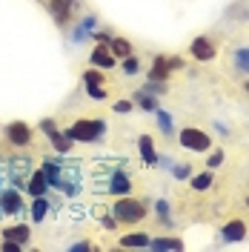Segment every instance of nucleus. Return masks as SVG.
Here are the masks:
<instances>
[{
    "label": "nucleus",
    "mask_w": 249,
    "mask_h": 252,
    "mask_svg": "<svg viewBox=\"0 0 249 252\" xmlns=\"http://www.w3.org/2000/svg\"><path fill=\"white\" fill-rule=\"evenodd\" d=\"M40 129H43V132H49V135H52V132H55V124H52V121H43V124H40Z\"/></svg>",
    "instance_id": "7c9ffc66"
},
{
    "label": "nucleus",
    "mask_w": 249,
    "mask_h": 252,
    "mask_svg": "<svg viewBox=\"0 0 249 252\" xmlns=\"http://www.w3.org/2000/svg\"><path fill=\"white\" fill-rule=\"evenodd\" d=\"M97 135H103V124L100 121H75L66 129V138L78 143H92L97 141Z\"/></svg>",
    "instance_id": "f257e3e1"
},
{
    "label": "nucleus",
    "mask_w": 249,
    "mask_h": 252,
    "mask_svg": "<svg viewBox=\"0 0 249 252\" xmlns=\"http://www.w3.org/2000/svg\"><path fill=\"white\" fill-rule=\"evenodd\" d=\"M83 83H86V86H89V83H103V75H100V72H92V69H89V72L83 75Z\"/></svg>",
    "instance_id": "bb28decb"
},
{
    "label": "nucleus",
    "mask_w": 249,
    "mask_h": 252,
    "mask_svg": "<svg viewBox=\"0 0 249 252\" xmlns=\"http://www.w3.org/2000/svg\"><path fill=\"white\" fill-rule=\"evenodd\" d=\"M129 189H132V184H129V178H126L124 172H115L109 178V192L112 195H126Z\"/></svg>",
    "instance_id": "9d476101"
},
{
    "label": "nucleus",
    "mask_w": 249,
    "mask_h": 252,
    "mask_svg": "<svg viewBox=\"0 0 249 252\" xmlns=\"http://www.w3.org/2000/svg\"><path fill=\"white\" fill-rule=\"evenodd\" d=\"M152 247L155 250H181L184 241H178V238H157V241H152Z\"/></svg>",
    "instance_id": "6ab92c4d"
},
{
    "label": "nucleus",
    "mask_w": 249,
    "mask_h": 252,
    "mask_svg": "<svg viewBox=\"0 0 249 252\" xmlns=\"http://www.w3.org/2000/svg\"><path fill=\"white\" fill-rule=\"evenodd\" d=\"M92 66H100V69H112L115 66V55L109 52V46L92 49Z\"/></svg>",
    "instance_id": "6e6552de"
},
{
    "label": "nucleus",
    "mask_w": 249,
    "mask_h": 252,
    "mask_svg": "<svg viewBox=\"0 0 249 252\" xmlns=\"http://www.w3.org/2000/svg\"><path fill=\"white\" fill-rule=\"evenodd\" d=\"M72 250H75V252H83V250H92V244H75V247H72Z\"/></svg>",
    "instance_id": "2f4dec72"
},
{
    "label": "nucleus",
    "mask_w": 249,
    "mask_h": 252,
    "mask_svg": "<svg viewBox=\"0 0 249 252\" xmlns=\"http://www.w3.org/2000/svg\"><path fill=\"white\" fill-rule=\"evenodd\" d=\"M23 209V198H20V192L17 189H3L0 192V212H6V215H15Z\"/></svg>",
    "instance_id": "39448f33"
},
{
    "label": "nucleus",
    "mask_w": 249,
    "mask_h": 252,
    "mask_svg": "<svg viewBox=\"0 0 249 252\" xmlns=\"http://www.w3.org/2000/svg\"><path fill=\"white\" fill-rule=\"evenodd\" d=\"M192 55H195L198 61H212V58H215V46H212V40H206V37H195V40H192Z\"/></svg>",
    "instance_id": "0eeeda50"
},
{
    "label": "nucleus",
    "mask_w": 249,
    "mask_h": 252,
    "mask_svg": "<svg viewBox=\"0 0 249 252\" xmlns=\"http://www.w3.org/2000/svg\"><path fill=\"white\" fill-rule=\"evenodd\" d=\"M235 63H238L241 72L249 75V49H238V52H235Z\"/></svg>",
    "instance_id": "4be33fe9"
},
{
    "label": "nucleus",
    "mask_w": 249,
    "mask_h": 252,
    "mask_svg": "<svg viewBox=\"0 0 249 252\" xmlns=\"http://www.w3.org/2000/svg\"><path fill=\"white\" fill-rule=\"evenodd\" d=\"M46 209H49V201L40 195V198L31 204V218H34V220H43V218H46Z\"/></svg>",
    "instance_id": "a211bd4d"
},
{
    "label": "nucleus",
    "mask_w": 249,
    "mask_h": 252,
    "mask_svg": "<svg viewBox=\"0 0 249 252\" xmlns=\"http://www.w3.org/2000/svg\"><path fill=\"white\" fill-rule=\"evenodd\" d=\"M72 9H75V3H72V0H52V3H49V12H52V17H55L61 26H66V23H69Z\"/></svg>",
    "instance_id": "423d86ee"
},
{
    "label": "nucleus",
    "mask_w": 249,
    "mask_h": 252,
    "mask_svg": "<svg viewBox=\"0 0 249 252\" xmlns=\"http://www.w3.org/2000/svg\"><path fill=\"white\" fill-rule=\"evenodd\" d=\"M209 187H212V175H209V172L195 175V178H192V189H198V192H206Z\"/></svg>",
    "instance_id": "412c9836"
},
{
    "label": "nucleus",
    "mask_w": 249,
    "mask_h": 252,
    "mask_svg": "<svg viewBox=\"0 0 249 252\" xmlns=\"http://www.w3.org/2000/svg\"><path fill=\"white\" fill-rule=\"evenodd\" d=\"M138 100H140V106H143V109H157V100L152 97V94L140 92V94H138Z\"/></svg>",
    "instance_id": "a878e982"
},
{
    "label": "nucleus",
    "mask_w": 249,
    "mask_h": 252,
    "mask_svg": "<svg viewBox=\"0 0 249 252\" xmlns=\"http://www.w3.org/2000/svg\"><path fill=\"white\" fill-rule=\"evenodd\" d=\"M6 138H9V143H15V146H26V143H31V129L26 124L15 121V124L6 126Z\"/></svg>",
    "instance_id": "20e7f679"
},
{
    "label": "nucleus",
    "mask_w": 249,
    "mask_h": 252,
    "mask_svg": "<svg viewBox=\"0 0 249 252\" xmlns=\"http://www.w3.org/2000/svg\"><path fill=\"white\" fill-rule=\"evenodd\" d=\"M169 61L166 58H155V63H152V80H166L169 78Z\"/></svg>",
    "instance_id": "2eb2a0df"
},
{
    "label": "nucleus",
    "mask_w": 249,
    "mask_h": 252,
    "mask_svg": "<svg viewBox=\"0 0 249 252\" xmlns=\"http://www.w3.org/2000/svg\"><path fill=\"white\" fill-rule=\"evenodd\" d=\"M220 232H223V241H241V238L247 235V223L244 220H229Z\"/></svg>",
    "instance_id": "1a4fd4ad"
},
{
    "label": "nucleus",
    "mask_w": 249,
    "mask_h": 252,
    "mask_svg": "<svg viewBox=\"0 0 249 252\" xmlns=\"http://www.w3.org/2000/svg\"><path fill=\"white\" fill-rule=\"evenodd\" d=\"M29 172H31V166H29L26 158H23V160H20V158L12 160V181H15V184H20L23 178H29Z\"/></svg>",
    "instance_id": "ddd939ff"
},
{
    "label": "nucleus",
    "mask_w": 249,
    "mask_h": 252,
    "mask_svg": "<svg viewBox=\"0 0 249 252\" xmlns=\"http://www.w3.org/2000/svg\"><path fill=\"white\" fill-rule=\"evenodd\" d=\"M115 109H118V112H129V109H132V103H129V100H118V103H115Z\"/></svg>",
    "instance_id": "c756f323"
},
{
    "label": "nucleus",
    "mask_w": 249,
    "mask_h": 252,
    "mask_svg": "<svg viewBox=\"0 0 249 252\" xmlns=\"http://www.w3.org/2000/svg\"><path fill=\"white\" fill-rule=\"evenodd\" d=\"M121 247H149V238L143 235V232H138V235H126V238H121Z\"/></svg>",
    "instance_id": "aec40b11"
},
{
    "label": "nucleus",
    "mask_w": 249,
    "mask_h": 252,
    "mask_svg": "<svg viewBox=\"0 0 249 252\" xmlns=\"http://www.w3.org/2000/svg\"><path fill=\"white\" fill-rule=\"evenodd\" d=\"M138 69H140L138 58H132V55H129V58H124V72H126V75H135Z\"/></svg>",
    "instance_id": "393cba45"
},
{
    "label": "nucleus",
    "mask_w": 249,
    "mask_h": 252,
    "mask_svg": "<svg viewBox=\"0 0 249 252\" xmlns=\"http://www.w3.org/2000/svg\"><path fill=\"white\" fill-rule=\"evenodd\" d=\"M181 146H184V149H192V152H209L212 141H209V135H206V132L187 126V129L181 132Z\"/></svg>",
    "instance_id": "7ed1b4c3"
},
{
    "label": "nucleus",
    "mask_w": 249,
    "mask_h": 252,
    "mask_svg": "<svg viewBox=\"0 0 249 252\" xmlns=\"http://www.w3.org/2000/svg\"><path fill=\"white\" fill-rule=\"evenodd\" d=\"M247 94H249V80H247Z\"/></svg>",
    "instance_id": "473e14b6"
},
{
    "label": "nucleus",
    "mask_w": 249,
    "mask_h": 252,
    "mask_svg": "<svg viewBox=\"0 0 249 252\" xmlns=\"http://www.w3.org/2000/svg\"><path fill=\"white\" fill-rule=\"evenodd\" d=\"M6 241H15V244H26L29 241V226L26 223H17V226H9L6 232H3Z\"/></svg>",
    "instance_id": "f8f14e48"
},
{
    "label": "nucleus",
    "mask_w": 249,
    "mask_h": 252,
    "mask_svg": "<svg viewBox=\"0 0 249 252\" xmlns=\"http://www.w3.org/2000/svg\"><path fill=\"white\" fill-rule=\"evenodd\" d=\"M157 126H160L163 135H172V118L166 115V112H157Z\"/></svg>",
    "instance_id": "5701e85b"
},
{
    "label": "nucleus",
    "mask_w": 249,
    "mask_h": 252,
    "mask_svg": "<svg viewBox=\"0 0 249 252\" xmlns=\"http://www.w3.org/2000/svg\"><path fill=\"white\" fill-rule=\"evenodd\" d=\"M140 155H143V160L149 163V166H155L157 163V155H155V149H152V138H140Z\"/></svg>",
    "instance_id": "dca6fc26"
},
{
    "label": "nucleus",
    "mask_w": 249,
    "mask_h": 252,
    "mask_svg": "<svg viewBox=\"0 0 249 252\" xmlns=\"http://www.w3.org/2000/svg\"><path fill=\"white\" fill-rule=\"evenodd\" d=\"M220 163H223V152H220V149H215V152L209 155V166L215 169V166H220Z\"/></svg>",
    "instance_id": "cd10ccee"
},
{
    "label": "nucleus",
    "mask_w": 249,
    "mask_h": 252,
    "mask_svg": "<svg viewBox=\"0 0 249 252\" xmlns=\"http://www.w3.org/2000/svg\"><path fill=\"white\" fill-rule=\"evenodd\" d=\"M247 206H249V195H247Z\"/></svg>",
    "instance_id": "72a5a7b5"
},
{
    "label": "nucleus",
    "mask_w": 249,
    "mask_h": 252,
    "mask_svg": "<svg viewBox=\"0 0 249 252\" xmlns=\"http://www.w3.org/2000/svg\"><path fill=\"white\" fill-rule=\"evenodd\" d=\"M86 92L92 94L94 100H103V97H106V89H103L100 83H89V86H86Z\"/></svg>",
    "instance_id": "b1692460"
},
{
    "label": "nucleus",
    "mask_w": 249,
    "mask_h": 252,
    "mask_svg": "<svg viewBox=\"0 0 249 252\" xmlns=\"http://www.w3.org/2000/svg\"><path fill=\"white\" fill-rule=\"evenodd\" d=\"M46 187H49V181H46V172H43V169H40V172H34L29 178V192L34 195V198L46 195Z\"/></svg>",
    "instance_id": "9b49d317"
},
{
    "label": "nucleus",
    "mask_w": 249,
    "mask_h": 252,
    "mask_svg": "<svg viewBox=\"0 0 249 252\" xmlns=\"http://www.w3.org/2000/svg\"><path fill=\"white\" fill-rule=\"evenodd\" d=\"M72 143L75 141H69V138H66V132H58V129H55V132H52V146H55V149H58V152H69V146H72Z\"/></svg>",
    "instance_id": "f3484780"
},
{
    "label": "nucleus",
    "mask_w": 249,
    "mask_h": 252,
    "mask_svg": "<svg viewBox=\"0 0 249 252\" xmlns=\"http://www.w3.org/2000/svg\"><path fill=\"white\" fill-rule=\"evenodd\" d=\"M143 215H146L143 204L140 201H132V198L115 201V206H112V218L121 220V223H138V220H143Z\"/></svg>",
    "instance_id": "f03ea898"
},
{
    "label": "nucleus",
    "mask_w": 249,
    "mask_h": 252,
    "mask_svg": "<svg viewBox=\"0 0 249 252\" xmlns=\"http://www.w3.org/2000/svg\"><path fill=\"white\" fill-rule=\"evenodd\" d=\"M175 178H189V166L184 163V166H175Z\"/></svg>",
    "instance_id": "c85d7f7f"
},
{
    "label": "nucleus",
    "mask_w": 249,
    "mask_h": 252,
    "mask_svg": "<svg viewBox=\"0 0 249 252\" xmlns=\"http://www.w3.org/2000/svg\"><path fill=\"white\" fill-rule=\"evenodd\" d=\"M109 52L115 58H129V55H132V46H129V40H124V37H112Z\"/></svg>",
    "instance_id": "4468645a"
}]
</instances>
